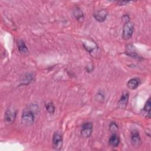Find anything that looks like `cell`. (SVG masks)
Segmentation results:
<instances>
[{
    "instance_id": "obj_1",
    "label": "cell",
    "mask_w": 151,
    "mask_h": 151,
    "mask_svg": "<svg viewBox=\"0 0 151 151\" xmlns=\"http://www.w3.org/2000/svg\"><path fill=\"white\" fill-rule=\"evenodd\" d=\"M38 107L37 104H31L23 111L21 116V123L25 126H31L35 120V114L38 113Z\"/></svg>"
},
{
    "instance_id": "obj_2",
    "label": "cell",
    "mask_w": 151,
    "mask_h": 151,
    "mask_svg": "<svg viewBox=\"0 0 151 151\" xmlns=\"http://www.w3.org/2000/svg\"><path fill=\"white\" fill-rule=\"evenodd\" d=\"M83 45L84 48L93 57H96L99 54V48L97 44L92 41L86 40L83 42Z\"/></svg>"
},
{
    "instance_id": "obj_3",
    "label": "cell",
    "mask_w": 151,
    "mask_h": 151,
    "mask_svg": "<svg viewBox=\"0 0 151 151\" xmlns=\"http://www.w3.org/2000/svg\"><path fill=\"white\" fill-rule=\"evenodd\" d=\"M133 29L134 26L133 23L130 21L126 22L123 28L122 38L125 40L130 39L133 35Z\"/></svg>"
},
{
    "instance_id": "obj_4",
    "label": "cell",
    "mask_w": 151,
    "mask_h": 151,
    "mask_svg": "<svg viewBox=\"0 0 151 151\" xmlns=\"http://www.w3.org/2000/svg\"><path fill=\"white\" fill-rule=\"evenodd\" d=\"M53 147L57 150H60L63 146V136L58 132H54L52 137Z\"/></svg>"
},
{
    "instance_id": "obj_5",
    "label": "cell",
    "mask_w": 151,
    "mask_h": 151,
    "mask_svg": "<svg viewBox=\"0 0 151 151\" xmlns=\"http://www.w3.org/2000/svg\"><path fill=\"white\" fill-rule=\"evenodd\" d=\"M93 124L91 122H85L81 126V134L83 137H88L91 136L93 132Z\"/></svg>"
},
{
    "instance_id": "obj_6",
    "label": "cell",
    "mask_w": 151,
    "mask_h": 151,
    "mask_svg": "<svg viewBox=\"0 0 151 151\" xmlns=\"http://www.w3.org/2000/svg\"><path fill=\"white\" fill-rule=\"evenodd\" d=\"M16 114H17L16 111L12 109L7 110L5 113V115H4V120L5 123L8 124L13 123L15 121Z\"/></svg>"
},
{
    "instance_id": "obj_7",
    "label": "cell",
    "mask_w": 151,
    "mask_h": 151,
    "mask_svg": "<svg viewBox=\"0 0 151 151\" xmlns=\"http://www.w3.org/2000/svg\"><path fill=\"white\" fill-rule=\"evenodd\" d=\"M108 15V12L104 9L98 10L93 14V17L94 19L99 22H102L105 21L107 16Z\"/></svg>"
},
{
    "instance_id": "obj_8",
    "label": "cell",
    "mask_w": 151,
    "mask_h": 151,
    "mask_svg": "<svg viewBox=\"0 0 151 151\" xmlns=\"http://www.w3.org/2000/svg\"><path fill=\"white\" fill-rule=\"evenodd\" d=\"M131 142L134 147H137L141 145L142 141L140 135L136 130H133L131 133Z\"/></svg>"
},
{
    "instance_id": "obj_9",
    "label": "cell",
    "mask_w": 151,
    "mask_h": 151,
    "mask_svg": "<svg viewBox=\"0 0 151 151\" xmlns=\"http://www.w3.org/2000/svg\"><path fill=\"white\" fill-rule=\"evenodd\" d=\"M125 53L126 55L130 56L132 57L135 58H139L140 57L139 56L136 48L132 44H128L125 50Z\"/></svg>"
},
{
    "instance_id": "obj_10",
    "label": "cell",
    "mask_w": 151,
    "mask_h": 151,
    "mask_svg": "<svg viewBox=\"0 0 151 151\" xmlns=\"http://www.w3.org/2000/svg\"><path fill=\"white\" fill-rule=\"evenodd\" d=\"M129 93L128 92H124L120 100L118 101V106L120 109H124L126 108L127 104L128 103V99H129Z\"/></svg>"
},
{
    "instance_id": "obj_11",
    "label": "cell",
    "mask_w": 151,
    "mask_h": 151,
    "mask_svg": "<svg viewBox=\"0 0 151 151\" xmlns=\"http://www.w3.org/2000/svg\"><path fill=\"white\" fill-rule=\"evenodd\" d=\"M109 143L110 146L113 147H116L118 146L120 143V137L116 133H113L110 137Z\"/></svg>"
},
{
    "instance_id": "obj_12",
    "label": "cell",
    "mask_w": 151,
    "mask_h": 151,
    "mask_svg": "<svg viewBox=\"0 0 151 151\" xmlns=\"http://www.w3.org/2000/svg\"><path fill=\"white\" fill-rule=\"evenodd\" d=\"M140 83V79L138 78H133L130 79L127 83V87L132 89V90H134L136 89V88H137V87L139 86Z\"/></svg>"
},
{
    "instance_id": "obj_13",
    "label": "cell",
    "mask_w": 151,
    "mask_h": 151,
    "mask_svg": "<svg viewBox=\"0 0 151 151\" xmlns=\"http://www.w3.org/2000/svg\"><path fill=\"white\" fill-rule=\"evenodd\" d=\"M17 45L18 48V50L21 54H25L28 52V50L27 47L25 43V42L22 40H18L17 41Z\"/></svg>"
},
{
    "instance_id": "obj_14",
    "label": "cell",
    "mask_w": 151,
    "mask_h": 151,
    "mask_svg": "<svg viewBox=\"0 0 151 151\" xmlns=\"http://www.w3.org/2000/svg\"><path fill=\"white\" fill-rule=\"evenodd\" d=\"M73 15L76 19H77L79 22H82L84 20V17L83 12L78 7H76L73 10Z\"/></svg>"
},
{
    "instance_id": "obj_15",
    "label": "cell",
    "mask_w": 151,
    "mask_h": 151,
    "mask_svg": "<svg viewBox=\"0 0 151 151\" xmlns=\"http://www.w3.org/2000/svg\"><path fill=\"white\" fill-rule=\"evenodd\" d=\"M150 104H151V102H150V99H149L146 103H145V106H144V108H143V110L147 113L148 115H149V117H150Z\"/></svg>"
},
{
    "instance_id": "obj_16",
    "label": "cell",
    "mask_w": 151,
    "mask_h": 151,
    "mask_svg": "<svg viewBox=\"0 0 151 151\" xmlns=\"http://www.w3.org/2000/svg\"><path fill=\"white\" fill-rule=\"evenodd\" d=\"M118 126L115 122H111L109 124V130L112 133H116L118 130Z\"/></svg>"
},
{
    "instance_id": "obj_17",
    "label": "cell",
    "mask_w": 151,
    "mask_h": 151,
    "mask_svg": "<svg viewBox=\"0 0 151 151\" xmlns=\"http://www.w3.org/2000/svg\"><path fill=\"white\" fill-rule=\"evenodd\" d=\"M45 108H46V110L47 111L51 113V114H52L54 113L55 111V106H54L53 103H47L46 105H45Z\"/></svg>"
},
{
    "instance_id": "obj_18",
    "label": "cell",
    "mask_w": 151,
    "mask_h": 151,
    "mask_svg": "<svg viewBox=\"0 0 151 151\" xmlns=\"http://www.w3.org/2000/svg\"><path fill=\"white\" fill-rule=\"evenodd\" d=\"M128 2H127V1H119V2H117V4H120V5H122V4H123V5L126 4H127Z\"/></svg>"
}]
</instances>
